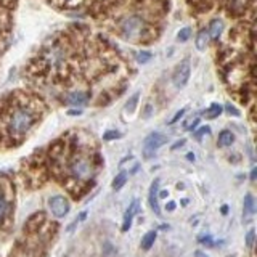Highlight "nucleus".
Returning a JSON list of instances; mask_svg holds the SVG:
<instances>
[{
  "instance_id": "obj_1",
  "label": "nucleus",
  "mask_w": 257,
  "mask_h": 257,
  "mask_svg": "<svg viewBox=\"0 0 257 257\" xmlns=\"http://www.w3.org/2000/svg\"><path fill=\"white\" fill-rule=\"evenodd\" d=\"M101 163L93 137L82 140L76 131H71L29 156L21 167V175L24 185L34 188L55 180L66 188L71 198L80 199L95 185Z\"/></svg>"
},
{
  "instance_id": "obj_2",
  "label": "nucleus",
  "mask_w": 257,
  "mask_h": 257,
  "mask_svg": "<svg viewBox=\"0 0 257 257\" xmlns=\"http://www.w3.org/2000/svg\"><path fill=\"white\" fill-rule=\"evenodd\" d=\"M47 111V104L36 93L10 92L0 98V150L15 148L26 140Z\"/></svg>"
},
{
  "instance_id": "obj_3",
  "label": "nucleus",
  "mask_w": 257,
  "mask_h": 257,
  "mask_svg": "<svg viewBox=\"0 0 257 257\" xmlns=\"http://www.w3.org/2000/svg\"><path fill=\"white\" fill-rule=\"evenodd\" d=\"M58 231V225L47 219L44 212H37L24 225L21 236L16 239V244L10 257H47L48 246Z\"/></svg>"
},
{
  "instance_id": "obj_4",
  "label": "nucleus",
  "mask_w": 257,
  "mask_h": 257,
  "mask_svg": "<svg viewBox=\"0 0 257 257\" xmlns=\"http://www.w3.org/2000/svg\"><path fill=\"white\" fill-rule=\"evenodd\" d=\"M13 191L12 182L7 180L4 174H0V225H5L12 220L13 215V201L10 198Z\"/></svg>"
},
{
  "instance_id": "obj_5",
  "label": "nucleus",
  "mask_w": 257,
  "mask_h": 257,
  "mask_svg": "<svg viewBox=\"0 0 257 257\" xmlns=\"http://www.w3.org/2000/svg\"><path fill=\"white\" fill-rule=\"evenodd\" d=\"M167 137L163 135V134H159V132H153L150 134L147 139H145L143 142V158L145 159H151V158H155L156 155V151L163 147V145L167 143Z\"/></svg>"
},
{
  "instance_id": "obj_6",
  "label": "nucleus",
  "mask_w": 257,
  "mask_h": 257,
  "mask_svg": "<svg viewBox=\"0 0 257 257\" xmlns=\"http://www.w3.org/2000/svg\"><path fill=\"white\" fill-rule=\"evenodd\" d=\"M190 60H183L179 66L175 68L174 74H172V82L177 88H182L187 85L188 79H190Z\"/></svg>"
},
{
  "instance_id": "obj_7",
  "label": "nucleus",
  "mask_w": 257,
  "mask_h": 257,
  "mask_svg": "<svg viewBox=\"0 0 257 257\" xmlns=\"http://www.w3.org/2000/svg\"><path fill=\"white\" fill-rule=\"evenodd\" d=\"M48 207H50L52 214L60 219V217H64L69 212V201L64 196L56 195V196L50 198V201H48Z\"/></svg>"
},
{
  "instance_id": "obj_8",
  "label": "nucleus",
  "mask_w": 257,
  "mask_h": 257,
  "mask_svg": "<svg viewBox=\"0 0 257 257\" xmlns=\"http://www.w3.org/2000/svg\"><path fill=\"white\" fill-rule=\"evenodd\" d=\"M63 103L71 104V106H84V104L90 103V96L84 92H71L63 96Z\"/></svg>"
},
{
  "instance_id": "obj_9",
  "label": "nucleus",
  "mask_w": 257,
  "mask_h": 257,
  "mask_svg": "<svg viewBox=\"0 0 257 257\" xmlns=\"http://www.w3.org/2000/svg\"><path fill=\"white\" fill-rule=\"evenodd\" d=\"M158 190H159V179H156L153 182L151 188H150V196H148V201H150V206L151 209L155 211L156 215H161V211H159V203H158Z\"/></svg>"
},
{
  "instance_id": "obj_10",
  "label": "nucleus",
  "mask_w": 257,
  "mask_h": 257,
  "mask_svg": "<svg viewBox=\"0 0 257 257\" xmlns=\"http://www.w3.org/2000/svg\"><path fill=\"white\" fill-rule=\"evenodd\" d=\"M222 31H223V23L220 20H214V21H211V24H209L207 34H209V37H211V39L217 40V39L220 37Z\"/></svg>"
},
{
  "instance_id": "obj_11",
  "label": "nucleus",
  "mask_w": 257,
  "mask_h": 257,
  "mask_svg": "<svg viewBox=\"0 0 257 257\" xmlns=\"http://www.w3.org/2000/svg\"><path fill=\"white\" fill-rule=\"evenodd\" d=\"M209 40H211V37H209L207 31L206 29H201L198 32V36H196V40H195L198 50H206V47L209 45Z\"/></svg>"
},
{
  "instance_id": "obj_12",
  "label": "nucleus",
  "mask_w": 257,
  "mask_h": 257,
  "mask_svg": "<svg viewBox=\"0 0 257 257\" xmlns=\"http://www.w3.org/2000/svg\"><path fill=\"white\" fill-rule=\"evenodd\" d=\"M137 207H139V203H137V201H134L132 206L128 207V211L125 212V217H124V225H122V231H127L128 228H131L132 219H134V215H135V212H137Z\"/></svg>"
},
{
  "instance_id": "obj_13",
  "label": "nucleus",
  "mask_w": 257,
  "mask_h": 257,
  "mask_svg": "<svg viewBox=\"0 0 257 257\" xmlns=\"http://www.w3.org/2000/svg\"><path fill=\"white\" fill-rule=\"evenodd\" d=\"M156 236H158V233L155 230H150L147 235H145L142 238V243H140V247L145 249V251H148V249L155 244V241H156Z\"/></svg>"
},
{
  "instance_id": "obj_14",
  "label": "nucleus",
  "mask_w": 257,
  "mask_h": 257,
  "mask_svg": "<svg viewBox=\"0 0 257 257\" xmlns=\"http://www.w3.org/2000/svg\"><path fill=\"white\" fill-rule=\"evenodd\" d=\"M255 212V203H254V196L251 193H247L244 196V214L252 215Z\"/></svg>"
},
{
  "instance_id": "obj_15",
  "label": "nucleus",
  "mask_w": 257,
  "mask_h": 257,
  "mask_svg": "<svg viewBox=\"0 0 257 257\" xmlns=\"http://www.w3.org/2000/svg\"><path fill=\"white\" fill-rule=\"evenodd\" d=\"M233 140H235V135H233L230 131H223L219 135V145H220V147H228V145L233 143Z\"/></svg>"
},
{
  "instance_id": "obj_16",
  "label": "nucleus",
  "mask_w": 257,
  "mask_h": 257,
  "mask_svg": "<svg viewBox=\"0 0 257 257\" xmlns=\"http://www.w3.org/2000/svg\"><path fill=\"white\" fill-rule=\"evenodd\" d=\"M222 111H223V108L220 106V104L219 103H214V104H211V108L206 111V117L207 119H215V117L220 116Z\"/></svg>"
},
{
  "instance_id": "obj_17",
  "label": "nucleus",
  "mask_w": 257,
  "mask_h": 257,
  "mask_svg": "<svg viewBox=\"0 0 257 257\" xmlns=\"http://www.w3.org/2000/svg\"><path fill=\"white\" fill-rule=\"evenodd\" d=\"M125 182H127V172H119L114 177V180H112V188H114V190H120V188L124 187Z\"/></svg>"
},
{
  "instance_id": "obj_18",
  "label": "nucleus",
  "mask_w": 257,
  "mask_h": 257,
  "mask_svg": "<svg viewBox=\"0 0 257 257\" xmlns=\"http://www.w3.org/2000/svg\"><path fill=\"white\" fill-rule=\"evenodd\" d=\"M139 98H140V95H139V93L132 95V98L128 100L127 104H125V111H127V112H134V111H135L137 103H139Z\"/></svg>"
},
{
  "instance_id": "obj_19",
  "label": "nucleus",
  "mask_w": 257,
  "mask_h": 257,
  "mask_svg": "<svg viewBox=\"0 0 257 257\" xmlns=\"http://www.w3.org/2000/svg\"><path fill=\"white\" fill-rule=\"evenodd\" d=\"M191 36V28H183L179 31V34H177V39L180 40V42H187Z\"/></svg>"
},
{
  "instance_id": "obj_20",
  "label": "nucleus",
  "mask_w": 257,
  "mask_h": 257,
  "mask_svg": "<svg viewBox=\"0 0 257 257\" xmlns=\"http://www.w3.org/2000/svg\"><path fill=\"white\" fill-rule=\"evenodd\" d=\"M254 239H255V230L251 228V230L247 231V235H246V246H247V249L254 247Z\"/></svg>"
},
{
  "instance_id": "obj_21",
  "label": "nucleus",
  "mask_w": 257,
  "mask_h": 257,
  "mask_svg": "<svg viewBox=\"0 0 257 257\" xmlns=\"http://www.w3.org/2000/svg\"><path fill=\"white\" fill-rule=\"evenodd\" d=\"M151 53L150 52H140L139 55H137V61H139L140 64H145V63H148L151 60Z\"/></svg>"
},
{
  "instance_id": "obj_22",
  "label": "nucleus",
  "mask_w": 257,
  "mask_h": 257,
  "mask_svg": "<svg viewBox=\"0 0 257 257\" xmlns=\"http://www.w3.org/2000/svg\"><path fill=\"white\" fill-rule=\"evenodd\" d=\"M122 137V134L120 132H114V131H108L106 134L103 135V140H106V142H109V140H116V139H120Z\"/></svg>"
},
{
  "instance_id": "obj_23",
  "label": "nucleus",
  "mask_w": 257,
  "mask_h": 257,
  "mask_svg": "<svg viewBox=\"0 0 257 257\" xmlns=\"http://www.w3.org/2000/svg\"><path fill=\"white\" fill-rule=\"evenodd\" d=\"M225 109H227L228 114H233V116H239V111H238L235 106H231V104H227V106H225Z\"/></svg>"
},
{
  "instance_id": "obj_24",
  "label": "nucleus",
  "mask_w": 257,
  "mask_h": 257,
  "mask_svg": "<svg viewBox=\"0 0 257 257\" xmlns=\"http://www.w3.org/2000/svg\"><path fill=\"white\" fill-rule=\"evenodd\" d=\"M185 111H187V109H180V111L177 112V114L174 116V119H172V120H171V122H169V124H175L177 120H180V119L183 117V114H185Z\"/></svg>"
},
{
  "instance_id": "obj_25",
  "label": "nucleus",
  "mask_w": 257,
  "mask_h": 257,
  "mask_svg": "<svg viewBox=\"0 0 257 257\" xmlns=\"http://www.w3.org/2000/svg\"><path fill=\"white\" fill-rule=\"evenodd\" d=\"M209 132H211V128H209V127H201L199 131H198V134H196V137H201V135L209 134Z\"/></svg>"
},
{
  "instance_id": "obj_26",
  "label": "nucleus",
  "mask_w": 257,
  "mask_h": 257,
  "mask_svg": "<svg viewBox=\"0 0 257 257\" xmlns=\"http://www.w3.org/2000/svg\"><path fill=\"white\" fill-rule=\"evenodd\" d=\"M68 114L69 116H79V114H82V111H80V109H71V111H68Z\"/></svg>"
},
{
  "instance_id": "obj_27",
  "label": "nucleus",
  "mask_w": 257,
  "mask_h": 257,
  "mask_svg": "<svg viewBox=\"0 0 257 257\" xmlns=\"http://www.w3.org/2000/svg\"><path fill=\"white\" fill-rule=\"evenodd\" d=\"M166 209H167V211H174V209H175V203H174V201H171V203L166 206Z\"/></svg>"
},
{
  "instance_id": "obj_28",
  "label": "nucleus",
  "mask_w": 257,
  "mask_h": 257,
  "mask_svg": "<svg viewBox=\"0 0 257 257\" xmlns=\"http://www.w3.org/2000/svg\"><path fill=\"white\" fill-rule=\"evenodd\" d=\"M183 143H185V140H180V142H177V143L174 145V147H172V150H177V148H179V147H182Z\"/></svg>"
},
{
  "instance_id": "obj_29",
  "label": "nucleus",
  "mask_w": 257,
  "mask_h": 257,
  "mask_svg": "<svg viewBox=\"0 0 257 257\" xmlns=\"http://www.w3.org/2000/svg\"><path fill=\"white\" fill-rule=\"evenodd\" d=\"M196 257H207L206 254H203V252H201V251H196V254H195Z\"/></svg>"
},
{
  "instance_id": "obj_30",
  "label": "nucleus",
  "mask_w": 257,
  "mask_h": 257,
  "mask_svg": "<svg viewBox=\"0 0 257 257\" xmlns=\"http://www.w3.org/2000/svg\"><path fill=\"white\" fill-rule=\"evenodd\" d=\"M251 179H252V182L255 180V169H254V171H252V174H251Z\"/></svg>"
},
{
  "instance_id": "obj_31",
  "label": "nucleus",
  "mask_w": 257,
  "mask_h": 257,
  "mask_svg": "<svg viewBox=\"0 0 257 257\" xmlns=\"http://www.w3.org/2000/svg\"><path fill=\"white\" fill-rule=\"evenodd\" d=\"M188 159L193 161V159H195V155H193V153H190V155H188Z\"/></svg>"
}]
</instances>
